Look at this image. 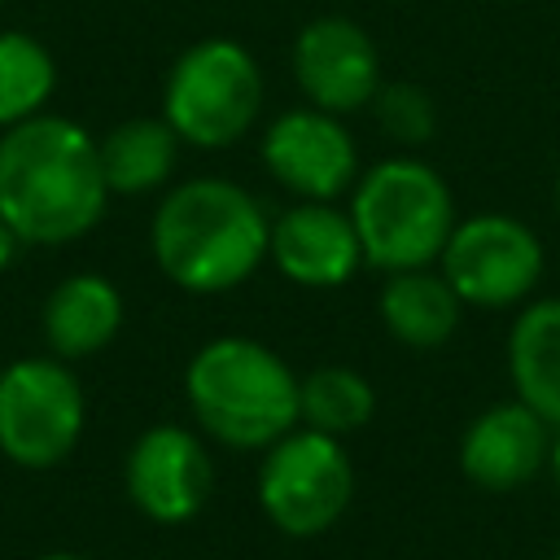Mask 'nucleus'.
Segmentation results:
<instances>
[{
  "mask_svg": "<svg viewBox=\"0 0 560 560\" xmlns=\"http://www.w3.org/2000/svg\"><path fill=\"white\" fill-rule=\"evenodd\" d=\"M551 560H560V551H556V556H551Z\"/></svg>",
  "mask_w": 560,
  "mask_h": 560,
  "instance_id": "obj_25",
  "label": "nucleus"
},
{
  "mask_svg": "<svg viewBox=\"0 0 560 560\" xmlns=\"http://www.w3.org/2000/svg\"><path fill=\"white\" fill-rule=\"evenodd\" d=\"M109 206L96 140L61 114H31L0 131V214L26 245L88 236Z\"/></svg>",
  "mask_w": 560,
  "mask_h": 560,
  "instance_id": "obj_1",
  "label": "nucleus"
},
{
  "mask_svg": "<svg viewBox=\"0 0 560 560\" xmlns=\"http://www.w3.org/2000/svg\"><path fill=\"white\" fill-rule=\"evenodd\" d=\"M122 328V293L96 271L66 276L44 302V341L57 359H88Z\"/></svg>",
  "mask_w": 560,
  "mask_h": 560,
  "instance_id": "obj_16",
  "label": "nucleus"
},
{
  "mask_svg": "<svg viewBox=\"0 0 560 560\" xmlns=\"http://www.w3.org/2000/svg\"><path fill=\"white\" fill-rule=\"evenodd\" d=\"M39 560H88V556H74V551H48V556H39Z\"/></svg>",
  "mask_w": 560,
  "mask_h": 560,
  "instance_id": "obj_23",
  "label": "nucleus"
},
{
  "mask_svg": "<svg viewBox=\"0 0 560 560\" xmlns=\"http://www.w3.org/2000/svg\"><path fill=\"white\" fill-rule=\"evenodd\" d=\"M57 88L52 52L26 31H0V131L44 114V101Z\"/></svg>",
  "mask_w": 560,
  "mask_h": 560,
  "instance_id": "obj_19",
  "label": "nucleus"
},
{
  "mask_svg": "<svg viewBox=\"0 0 560 560\" xmlns=\"http://www.w3.org/2000/svg\"><path fill=\"white\" fill-rule=\"evenodd\" d=\"M179 136L166 118H127L118 122L105 140H96L101 149V171H105V188L109 197H140L153 192L171 179L175 162H179Z\"/></svg>",
  "mask_w": 560,
  "mask_h": 560,
  "instance_id": "obj_17",
  "label": "nucleus"
},
{
  "mask_svg": "<svg viewBox=\"0 0 560 560\" xmlns=\"http://www.w3.org/2000/svg\"><path fill=\"white\" fill-rule=\"evenodd\" d=\"M289 66L302 101L341 118L354 109H368L376 88L385 83L376 39L354 18H341V13L311 18L293 35Z\"/></svg>",
  "mask_w": 560,
  "mask_h": 560,
  "instance_id": "obj_11",
  "label": "nucleus"
},
{
  "mask_svg": "<svg viewBox=\"0 0 560 560\" xmlns=\"http://www.w3.org/2000/svg\"><path fill=\"white\" fill-rule=\"evenodd\" d=\"M13 249H18V236H13V228H9L4 214H0V271L13 262Z\"/></svg>",
  "mask_w": 560,
  "mask_h": 560,
  "instance_id": "obj_21",
  "label": "nucleus"
},
{
  "mask_svg": "<svg viewBox=\"0 0 560 560\" xmlns=\"http://www.w3.org/2000/svg\"><path fill=\"white\" fill-rule=\"evenodd\" d=\"M556 214H560V171H556Z\"/></svg>",
  "mask_w": 560,
  "mask_h": 560,
  "instance_id": "obj_24",
  "label": "nucleus"
},
{
  "mask_svg": "<svg viewBox=\"0 0 560 560\" xmlns=\"http://www.w3.org/2000/svg\"><path fill=\"white\" fill-rule=\"evenodd\" d=\"M376 315L385 332L407 350H438L455 337L464 319V302L451 289V280L433 267H407L389 271L376 293Z\"/></svg>",
  "mask_w": 560,
  "mask_h": 560,
  "instance_id": "obj_14",
  "label": "nucleus"
},
{
  "mask_svg": "<svg viewBox=\"0 0 560 560\" xmlns=\"http://www.w3.org/2000/svg\"><path fill=\"white\" fill-rule=\"evenodd\" d=\"M350 223L363 245V267L389 276L433 267L459 223V210L438 166L416 153H394L359 171L350 188Z\"/></svg>",
  "mask_w": 560,
  "mask_h": 560,
  "instance_id": "obj_4",
  "label": "nucleus"
},
{
  "mask_svg": "<svg viewBox=\"0 0 560 560\" xmlns=\"http://www.w3.org/2000/svg\"><path fill=\"white\" fill-rule=\"evenodd\" d=\"M298 381L280 350L241 332L206 341L184 368L197 429L232 451H267L298 429Z\"/></svg>",
  "mask_w": 560,
  "mask_h": 560,
  "instance_id": "obj_3",
  "label": "nucleus"
},
{
  "mask_svg": "<svg viewBox=\"0 0 560 560\" xmlns=\"http://www.w3.org/2000/svg\"><path fill=\"white\" fill-rule=\"evenodd\" d=\"M376 416V389L359 368L319 363L298 381V424L350 438Z\"/></svg>",
  "mask_w": 560,
  "mask_h": 560,
  "instance_id": "obj_18",
  "label": "nucleus"
},
{
  "mask_svg": "<svg viewBox=\"0 0 560 560\" xmlns=\"http://www.w3.org/2000/svg\"><path fill=\"white\" fill-rule=\"evenodd\" d=\"M547 472H551V481H556V490H560V429H556V442H551V464H547Z\"/></svg>",
  "mask_w": 560,
  "mask_h": 560,
  "instance_id": "obj_22",
  "label": "nucleus"
},
{
  "mask_svg": "<svg viewBox=\"0 0 560 560\" xmlns=\"http://www.w3.org/2000/svg\"><path fill=\"white\" fill-rule=\"evenodd\" d=\"M271 245V214L262 201L223 175L175 184L149 228L158 271L184 293H228L245 284Z\"/></svg>",
  "mask_w": 560,
  "mask_h": 560,
  "instance_id": "obj_2",
  "label": "nucleus"
},
{
  "mask_svg": "<svg viewBox=\"0 0 560 560\" xmlns=\"http://www.w3.org/2000/svg\"><path fill=\"white\" fill-rule=\"evenodd\" d=\"M368 109H372L381 136H389L402 149H420L438 131V105H433V96L424 88L407 83V79H385L376 88V96H372Z\"/></svg>",
  "mask_w": 560,
  "mask_h": 560,
  "instance_id": "obj_20",
  "label": "nucleus"
},
{
  "mask_svg": "<svg viewBox=\"0 0 560 560\" xmlns=\"http://www.w3.org/2000/svg\"><path fill=\"white\" fill-rule=\"evenodd\" d=\"M542 262H547V249L525 219L503 210H481L451 228L438 271L451 280L464 306L512 311V306H525L529 293L538 289Z\"/></svg>",
  "mask_w": 560,
  "mask_h": 560,
  "instance_id": "obj_8",
  "label": "nucleus"
},
{
  "mask_svg": "<svg viewBox=\"0 0 560 560\" xmlns=\"http://www.w3.org/2000/svg\"><path fill=\"white\" fill-rule=\"evenodd\" d=\"M354 499V459L346 438L319 429H289L262 451L258 508L284 538H315L332 529Z\"/></svg>",
  "mask_w": 560,
  "mask_h": 560,
  "instance_id": "obj_6",
  "label": "nucleus"
},
{
  "mask_svg": "<svg viewBox=\"0 0 560 560\" xmlns=\"http://www.w3.org/2000/svg\"><path fill=\"white\" fill-rule=\"evenodd\" d=\"M267 262L302 289H337L363 267L350 210L337 201H293L271 219Z\"/></svg>",
  "mask_w": 560,
  "mask_h": 560,
  "instance_id": "obj_13",
  "label": "nucleus"
},
{
  "mask_svg": "<svg viewBox=\"0 0 560 560\" xmlns=\"http://www.w3.org/2000/svg\"><path fill=\"white\" fill-rule=\"evenodd\" d=\"M551 442H556V429L512 394L503 402H490L464 424L455 459L477 490L508 494L529 486L538 472H547Z\"/></svg>",
  "mask_w": 560,
  "mask_h": 560,
  "instance_id": "obj_12",
  "label": "nucleus"
},
{
  "mask_svg": "<svg viewBox=\"0 0 560 560\" xmlns=\"http://www.w3.org/2000/svg\"><path fill=\"white\" fill-rule=\"evenodd\" d=\"M258 158L293 201H337L359 179V144L341 114L298 105L262 127Z\"/></svg>",
  "mask_w": 560,
  "mask_h": 560,
  "instance_id": "obj_9",
  "label": "nucleus"
},
{
  "mask_svg": "<svg viewBox=\"0 0 560 560\" xmlns=\"http://www.w3.org/2000/svg\"><path fill=\"white\" fill-rule=\"evenodd\" d=\"M262 66L228 35L188 44L162 88V118L192 149H228L245 140L262 114Z\"/></svg>",
  "mask_w": 560,
  "mask_h": 560,
  "instance_id": "obj_5",
  "label": "nucleus"
},
{
  "mask_svg": "<svg viewBox=\"0 0 560 560\" xmlns=\"http://www.w3.org/2000/svg\"><path fill=\"white\" fill-rule=\"evenodd\" d=\"M508 381L525 407L560 429V293L516 306L508 332Z\"/></svg>",
  "mask_w": 560,
  "mask_h": 560,
  "instance_id": "obj_15",
  "label": "nucleus"
},
{
  "mask_svg": "<svg viewBox=\"0 0 560 560\" xmlns=\"http://www.w3.org/2000/svg\"><path fill=\"white\" fill-rule=\"evenodd\" d=\"M122 481L140 516L158 525L192 521L214 494V455L206 433L184 424H149L127 451Z\"/></svg>",
  "mask_w": 560,
  "mask_h": 560,
  "instance_id": "obj_10",
  "label": "nucleus"
},
{
  "mask_svg": "<svg viewBox=\"0 0 560 560\" xmlns=\"http://www.w3.org/2000/svg\"><path fill=\"white\" fill-rule=\"evenodd\" d=\"M88 420L79 376L57 354L13 359L0 372V451L22 468L61 464Z\"/></svg>",
  "mask_w": 560,
  "mask_h": 560,
  "instance_id": "obj_7",
  "label": "nucleus"
}]
</instances>
